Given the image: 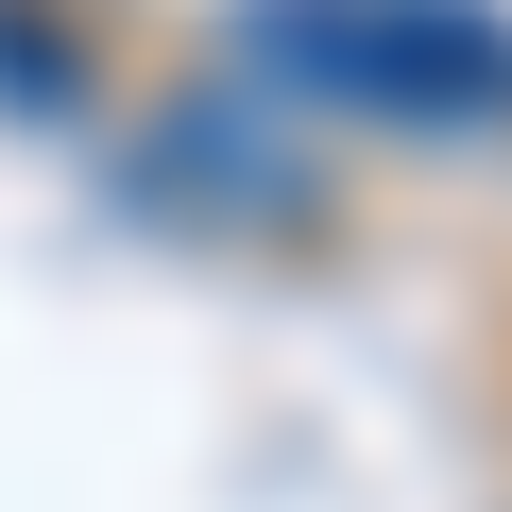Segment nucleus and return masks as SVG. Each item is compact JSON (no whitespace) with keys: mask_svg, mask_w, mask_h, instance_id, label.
Segmentation results:
<instances>
[{"mask_svg":"<svg viewBox=\"0 0 512 512\" xmlns=\"http://www.w3.org/2000/svg\"><path fill=\"white\" fill-rule=\"evenodd\" d=\"M239 52L342 120H393V137L512 120V18H478V0H256Z\"/></svg>","mask_w":512,"mask_h":512,"instance_id":"obj_1","label":"nucleus"}]
</instances>
